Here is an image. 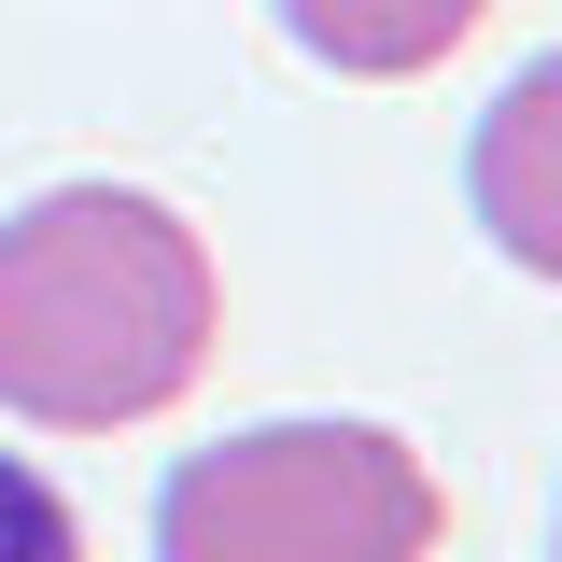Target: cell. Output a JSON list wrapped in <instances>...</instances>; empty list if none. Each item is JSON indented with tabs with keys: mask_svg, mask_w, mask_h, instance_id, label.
Returning a JSON list of instances; mask_svg holds the SVG:
<instances>
[{
	"mask_svg": "<svg viewBox=\"0 0 562 562\" xmlns=\"http://www.w3.org/2000/svg\"><path fill=\"white\" fill-rule=\"evenodd\" d=\"M479 14H492V0H281L295 57H324L338 85H422Z\"/></svg>",
	"mask_w": 562,
	"mask_h": 562,
	"instance_id": "277c9868",
	"label": "cell"
},
{
	"mask_svg": "<svg viewBox=\"0 0 562 562\" xmlns=\"http://www.w3.org/2000/svg\"><path fill=\"white\" fill-rule=\"evenodd\" d=\"M225 281L140 183H57L0 225V408L43 436H127L198 394Z\"/></svg>",
	"mask_w": 562,
	"mask_h": 562,
	"instance_id": "6da1fadb",
	"label": "cell"
},
{
	"mask_svg": "<svg viewBox=\"0 0 562 562\" xmlns=\"http://www.w3.org/2000/svg\"><path fill=\"white\" fill-rule=\"evenodd\" d=\"M0 562H85V520H70L57 479L14 464V450H0Z\"/></svg>",
	"mask_w": 562,
	"mask_h": 562,
	"instance_id": "5b68a950",
	"label": "cell"
},
{
	"mask_svg": "<svg viewBox=\"0 0 562 562\" xmlns=\"http://www.w3.org/2000/svg\"><path fill=\"white\" fill-rule=\"evenodd\" d=\"M464 198H479V225H492L506 268L562 281V57H535L479 113V140H464Z\"/></svg>",
	"mask_w": 562,
	"mask_h": 562,
	"instance_id": "3957f363",
	"label": "cell"
},
{
	"mask_svg": "<svg viewBox=\"0 0 562 562\" xmlns=\"http://www.w3.org/2000/svg\"><path fill=\"white\" fill-rule=\"evenodd\" d=\"M155 562H436V464L394 422H254L169 479Z\"/></svg>",
	"mask_w": 562,
	"mask_h": 562,
	"instance_id": "7a4b0ae2",
	"label": "cell"
}]
</instances>
